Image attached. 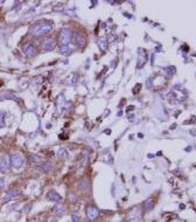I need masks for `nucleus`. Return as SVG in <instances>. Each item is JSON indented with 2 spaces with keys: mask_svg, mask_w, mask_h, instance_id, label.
<instances>
[{
  "mask_svg": "<svg viewBox=\"0 0 196 222\" xmlns=\"http://www.w3.org/2000/svg\"><path fill=\"white\" fill-rule=\"evenodd\" d=\"M54 213L57 214V215H61L64 213V206L62 204H57L54 208Z\"/></svg>",
  "mask_w": 196,
  "mask_h": 222,
  "instance_id": "f3484780",
  "label": "nucleus"
},
{
  "mask_svg": "<svg viewBox=\"0 0 196 222\" xmlns=\"http://www.w3.org/2000/svg\"><path fill=\"white\" fill-rule=\"evenodd\" d=\"M76 80H77V75H76V74H71L70 76H68L67 79L63 80V83L69 85V84H74V83L76 82Z\"/></svg>",
  "mask_w": 196,
  "mask_h": 222,
  "instance_id": "2eb2a0df",
  "label": "nucleus"
},
{
  "mask_svg": "<svg viewBox=\"0 0 196 222\" xmlns=\"http://www.w3.org/2000/svg\"><path fill=\"white\" fill-rule=\"evenodd\" d=\"M89 187V181L88 180H82L78 182V188L80 189H87Z\"/></svg>",
  "mask_w": 196,
  "mask_h": 222,
  "instance_id": "6ab92c4d",
  "label": "nucleus"
},
{
  "mask_svg": "<svg viewBox=\"0 0 196 222\" xmlns=\"http://www.w3.org/2000/svg\"><path fill=\"white\" fill-rule=\"evenodd\" d=\"M126 222H140V214H139V212L137 209L133 211V212H131L128 214V216H127Z\"/></svg>",
  "mask_w": 196,
  "mask_h": 222,
  "instance_id": "6e6552de",
  "label": "nucleus"
},
{
  "mask_svg": "<svg viewBox=\"0 0 196 222\" xmlns=\"http://www.w3.org/2000/svg\"><path fill=\"white\" fill-rule=\"evenodd\" d=\"M8 169H9V159L7 157H5V156L0 157V171L2 173H5V172L8 171Z\"/></svg>",
  "mask_w": 196,
  "mask_h": 222,
  "instance_id": "0eeeda50",
  "label": "nucleus"
},
{
  "mask_svg": "<svg viewBox=\"0 0 196 222\" xmlns=\"http://www.w3.org/2000/svg\"><path fill=\"white\" fill-rule=\"evenodd\" d=\"M118 222H120V221H118Z\"/></svg>",
  "mask_w": 196,
  "mask_h": 222,
  "instance_id": "bb28decb",
  "label": "nucleus"
},
{
  "mask_svg": "<svg viewBox=\"0 0 196 222\" xmlns=\"http://www.w3.org/2000/svg\"><path fill=\"white\" fill-rule=\"evenodd\" d=\"M71 32L69 29H62L60 32V44H67L70 43V40H71Z\"/></svg>",
  "mask_w": 196,
  "mask_h": 222,
  "instance_id": "f03ea898",
  "label": "nucleus"
},
{
  "mask_svg": "<svg viewBox=\"0 0 196 222\" xmlns=\"http://www.w3.org/2000/svg\"><path fill=\"white\" fill-rule=\"evenodd\" d=\"M52 169H53V165H52V162H49V161L43 162L42 166H41V169L45 171V172H48V171H50Z\"/></svg>",
  "mask_w": 196,
  "mask_h": 222,
  "instance_id": "a211bd4d",
  "label": "nucleus"
},
{
  "mask_svg": "<svg viewBox=\"0 0 196 222\" xmlns=\"http://www.w3.org/2000/svg\"><path fill=\"white\" fill-rule=\"evenodd\" d=\"M28 159H29L30 162H33V164H37V162H41L42 161V157H40L37 154H30Z\"/></svg>",
  "mask_w": 196,
  "mask_h": 222,
  "instance_id": "dca6fc26",
  "label": "nucleus"
},
{
  "mask_svg": "<svg viewBox=\"0 0 196 222\" xmlns=\"http://www.w3.org/2000/svg\"><path fill=\"white\" fill-rule=\"evenodd\" d=\"M52 29H53V25L50 22H40L30 29V34L37 37V36H42L49 33Z\"/></svg>",
  "mask_w": 196,
  "mask_h": 222,
  "instance_id": "f257e3e1",
  "label": "nucleus"
},
{
  "mask_svg": "<svg viewBox=\"0 0 196 222\" xmlns=\"http://www.w3.org/2000/svg\"><path fill=\"white\" fill-rule=\"evenodd\" d=\"M5 114L4 112H0V127H2L4 124H5Z\"/></svg>",
  "mask_w": 196,
  "mask_h": 222,
  "instance_id": "4be33fe9",
  "label": "nucleus"
},
{
  "mask_svg": "<svg viewBox=\"0 0 196 222\" xmlns=\"http://www.w3.org/2000/svg\"><path fill=\"white\" fill-rule=\"evenodd\" d=\"M20 195V191L19 189H12V191H9L8 193H6L5 196H4V201H8L11 199H14V198H18Z\"/></svg>",
  "mask_w": 196,
  "mask_h": 222,
  "instance_id": "9d476101",
  "label": "nucleus"
},
{
  "mask_svg": "<svg viewBox=\"0 0 196 222\" xmlns=\"http://www.w3.org/2000/svg\"><path fill=\"white\" fill-rule=\"evenodd\" d=\"M87 216H88L89 220H95L99 216V211L93 206H89L87 208Z\"/></svg>",
  "mask_w": 196,
  "mask_h": 222,
  "instance_id": "20e7f679",
  "label": "nucleus"
},
{
  "mask_svg": "<svg viewBox=\"0 0 196 222\" xmlns=\"http://www.w3.org/2000/svg\"><path fill=\"white\" fill-rule=\"evenodd\" d=\"M145 61H146V56L143 57V54H140V55H139V64H138V67L140 68L144 63H145Z\"/></svg>",
  "mask_w": 196,
  "mask_h": 222,
  "instance_id": "412c9836",
  "label": "nucleus"
},
{
  "mask_svg": "<svg viewBox=\"0 0 196 222\" xmlns=\"http://www.w3.org/2000/svg\"><path fill=\"white\" fill-rule=\"evenodd\" d=\"M71 222H80V217L77 215H72L71 216Z\"/></svg>",
  "mask_w": 196,
  "mask_h": 222,
  "instance_id": "393cba45",
  "label": "nucleus"
},
{
  "mask_svg": "<svg viewBox=\"0 0 196 222\" xmlns=\"http://www.w3.org/2000/svg\"><path fill=\"white\" fill-rule=\"evenodd\" d=\"M57 156H58L61 159L67 160L68 158H69V152H68V150H67V149L61 147V149L58 150V152H57Z\"/></svg>",
  "mask_w": 196,
  "mask_h": 222,
  "instance_id": "f8f14e48",
  "label": "nucleus"
},
{
  "mask_svg": "<svg viewBox=\"0 0 196 222\" xmlns=\"http://www.w3.org/2000/svg\"><path fill=\"white\" fill-rule=\"evenodd\" d=\"M98 47H99V49H100L102 52H104V50L107 48L106 41H104V40H99V41H98Z\"/></svg>",
  "mask_w": 196,
  "mask_h": 222,
  "instance_id": "aec40b11",
  "label": "nucleus"
},
{
  "mask_svg": "<svg viewBox=\"0 0 196 222\" xmlns=\"http://www.w3.org/2000/svg\"><path fill=\"white\" fill-rule=\"evenodd\" d=\"M144 207H145V211L146 212H151L152 209L154 208V201H153V199H147L145 201V204H144Z\"/></svg>",
  "mask_w": 196,
  "mask_h": 222,
  "instance_id": "4468645a",
  "label": "nucleus"
},
{
  "mask_svg": "<svg viewBox=\"0 0 196 222\" xmlns=\"http://www.w3.org/2000/svg\"><path fill=\"white\" fill-rule=\"evenodd\" d=\"M9 161H11V164H12V166H14V167H17V169H21L22 166H24V158L20 156V154H12L11 157H9Z\"/></svg>",
  "mask_w": 196,
  "mask_h": 222,
  "instance_id": "7ed1b4c3",
  "label": "nucleus"
},
{
  "mask_svg": "<svg viewBox=\"0 0 196 222\" xmlns=\"http://www.w3.org/2000/svg\"><path fill=\"white\" fill-rule=\"evenodd\" d=\"M55 48V40L54 39H46L42 42V49L46 52H50Z\"/></svg>",
  "mask_w": 196,
  "mask_h": 222,
  "instance_id": "423d86ee",
  "label": "nucleus"
},
{
  "mask_svg": "<svg viewBox=\"0 0 196 222\" xmlns=\"http://www.w3.org/2000/svg\"><path fill=\"white\" fill-rule=\"evenodd\" d=\"M22 50H24V53L26 54L27 56H34L37 54V50H36V48L33 46V44L30 43H26L24 47H22Z\"/></svg>",
  "mask_w": 196,
  "mask_h": 222,
  "instance_id": "39448f33",
  "label": "nucleus"
},
{
  "mask_svg": "<svg viewBox=\"0 0 196 222\" xmlns=\"http://www.w3.org/2000/svg\"><path fill=\"white\" fill-rule=\"evenodd\" d=\"M5 184H6L5 179L4 178H0V191H2L5 188Z\"/></svg>",
  "mask_w": 196,
  "mask_h": 222,
  "instance_id": "b1692460",
  "label": "nucleus"
},
{
  "mask_svg": "<svg viewBox=\"0 0 196 222\" xmlns=\"http://www.w3.org/2000/svg\"><path fill=\"white\" fill-rule=\"evenodd\" d=\"M75 41H76V43L81 46V47H83L84 44H85V37L80 34V33H76L75 34Z\"/></svg>",
  "mask_w": 196,
  "mask_h": 222,
  "instance_id": "ddd939ff",
  "label": "nucleus"
},
{
  "mask_svg": "<svg viewBox=\"0 0 196 222\" xmlns=\"http://www.w3.org/2000/svg\"><path fill=\"white\" fill-rule=\"evenodd\" d=\"M49 222H56V219H52V220H50Z\"/></svg>",
  "mask_w": 196,
  "mask_h": 222,
  "instance_id": "a878e982",
  "label": "nucleus"
},
{
  "mask_svg": "<svg viewBox=\"0 0 196 222\" xmlns=\"http://www.w3.org/2000/svg\"><path fill=\"white\" fill-rule=\"evenodd\" d=\"M47 199L50 200V201H54V202H60V201L62 200L61 195H60L57 192H55V191H50V192L47 194Z\"/></svg>",
  "mask_w": 196,
  "mask_h": 222,
  "instance_id": "1a4fd4ad",
  "label": "nucleus"
},
{
  "mask_svg": "<svg viewBox=\"0 0 196 222\" xmlns=\"http://www.w3.org/2000/svg\"><path fill=\"white\" fill-rule=\"evenodd\" d=\"M0 97H4V98H12V99H15V101H18V98L15 97L14 95H11V94H6V95L4 94V95H1Z\"/></svg>",
  "mask_w": 196,
  "mask_h": 222,
  "instance_id": "5701e85b",
  "label": "nucleus"
},
{
  "mask_svg": "<svg viewBox=\"0 0 196 222\" xmlns=\"http://www.w3.org/2000/svg\"><path fill=\"white\" fill-rule=\"evenodd\" d=\"M75 49V47L70 43H67V44H58V52H61V53H68V52H72Z\"/></svg>",
  "mask_w": 196,
  "mask_h": 222,
  "instance_id": "9b49d317",
  "label": "nucleus"
}]
</instances>
